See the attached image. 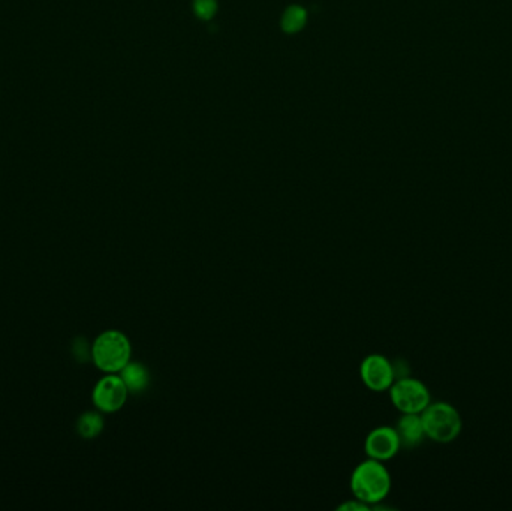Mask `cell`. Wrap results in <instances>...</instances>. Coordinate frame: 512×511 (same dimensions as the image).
<instances>
[{
  "label": "cell",
  "instance_id": "cell-11",
  "mask_svg": "<svg viewBox=\"0 0 512 511\" xmlns=\"http://www.w3.org/2000/svg\"><path fill=\"white\" fill-rule=\"evenodd\" d=\"M102 427H104V420H102L99 414L95 413H87L78 420V432L81 436L87 439L99 435Z\"/></svg>",
  "mask_w": 512,
  "mask_h": 511
},
{
  "label": "cell",
  "instance_id": "cell-2",
  "mask_svg": "<svg viewBox=\"0 0 512 511\" xmlns=\"http://www.w3.org/2000/svg\"><path fill=\"white\" fill-rule=\"evenodd\" d=\"M132 346L125 333L108 330L98 336L95 341L93 360L100 371L108 373L120 372L130 362Z\"/></svg>",
  "mask_w": 512,
  "mask_h": 511
},
{
  "label": "cell",
  "instance_id": "cell-3",
  "mask_svg": "<svg viewBox=\"0 0 512 511\" xmlns=\"http://www.w3.org/2000/svg\"><path fill=\"white\" fill-rule=\"evenodd\" d=\"M426 436L435 443H451L462 432V418L454 406L445 402L428 405L421 413Z\"/></svg>",
  "mask_w": 512,
  "mask_h": 511
},
{
  "label": "cell",
  "instance_id": "cell-4",
  "mask_svg": "<svg viewBox=\"0 0 512 511\" xmlns=\"http://www.w3.org/2000/svg\"><path fill=\"white\" fill-rule=\"evenodd\" d=\"M390 397L393 405L403 414H421L430 405L427 387L421 381L409 376H402L393 383Z\"/></svg>",
  "mask_w": 512,
  "mask_h": 511
},
{
  "label": "cell",
  "instance_id": "cell-12",
  "mask_svg": "<svg viewBox=\"0 0 512 511\" xmlns=\"http://www.w3.org/2000/svg\"><path fill=\"white\" fill-rule=\"evenodd\" d=\"M193 13L201 20H211L218 13V0H193Z\"/></svg>",
  "mask_w": 512,
  "mask_h": 511
},
{
  "label": "cell",
  "instance_id": "cell-8",
  "mask_svg": "<svg viewBox=\"0 0 512 511\" xmlns=\"http://www.w3.org/2000/svg\"><path fill=\"white\" fill-rule=\"evenodd\" d=\"M400 439V445L406 448H414L421 444L426 438L424 426L419 414H403L394 427Z\"/></svg>",
  "mask_w": 512,
  "mask_h": 511
},
{
  "label": "cell",
  "instance_id": "cell-6",
  "mask_svg": "<svg viewBox=\"0 0 512 511\" xmlns=\"http://www.w3.org/2000/svg\"><path fill=\"white\" fill-rule=\"evenodd\" d=\"M129 390L121 376L108 375L96 384L93 392L95 405L104 413H114L126 403Z\"/></svg>",
  "mask_w": 512,
  "mask_h": 511
},
{
  "label": "cell",
  "instance_id": "cell-9",
  "mask_svg": "<svg viewBox=\"0 0 512 511\" xmlns=\"http://www.w3.org/2000/svg\"><path fill=\"white\" fill-rule=\"evenodd\" d=\"M123 383L126 384L129 393H142L150 384V372L140 362H129L120 371Z\"/></svg>",
  "mask_w": 512,
  "mask_h": 511
},
{
  "label": "cell",
  "instance_id": "cell-5",
  "mask_svg": "<svg viewBox=\"0 0 512 511\" xmlns=\"http://www.w3.org/2000/svg\"><path fill=\"white\" fill-rule=\"evenodd\" d=\"M361 381L372 392H385L396 381L393 363L381 354L367 355L360 366Z\"/></svg>",
  "mask_w": 512,
  "mask_h": 511
},
{
  "label": "cell",
  "instance_id": "cell-1",
  "mask_svg": "<svg viewBox=\"0 0 512 511\" xmlns=\"http://www.w3.org/2000/svg\"><path fill=\"white\" fill-rule=\"evenodd\" d=\"M391 475L385 465L375 459L356 465L351 475V492L361 503L372 505L381 503L390 494Z\"/></svg>",
  "mask_w": 512,
  "mask_h": 511
},
{
  "label": "cell",
  "instance_id": "cell-7",
  "mask_svg": "<svg viewBox=\"0 0 512 511\" xmlns=\"http://www.w3.org/2000/svg\"><path fill=\"white\" fill-rule=\"evenodd\" d=\"M400 439L394 427L379 426L367 435L364 441L366 454L379 462H385L393 459L400 450Z\"/></svg>",
  "mask_w": 512,
  "mask_h": 511
},
{
  "label": "cell",
  "instance_id": "cell-10",
  "mask_svg": "<svg viewBox=\"0 0 512 511\" xmlns=\"http://www.w3.org/2000/svg\"><path fill=\"white\" fill-rule=\"evenodd\" d=\"M306 23H307V13L304 8L299 5L289 6L282 17V29L286 34L300 32L301 29H304Z\"/></svg>",
  "mask_w": 512,
  "mask_h": 511
},
{
  "label": "cell",
  "instance_id": "cell-13",
  "mask_svg": "<svg viewBox=\"0 0 512 511\" xmlns=\"http://www.w3.org/2000/svg\"><path fill=\"white\" fill-rule=\"evenodd\" d=\"M337 510H342V511H366L368 510V505L361 503V501H358L356 498L354 501H347V503L339 505V508Z\"/></svg>",
  "mask_w": 512,
  "mask_h": 511
}]
</instances>
